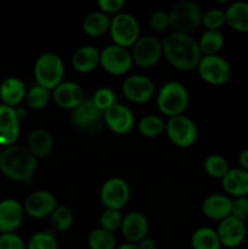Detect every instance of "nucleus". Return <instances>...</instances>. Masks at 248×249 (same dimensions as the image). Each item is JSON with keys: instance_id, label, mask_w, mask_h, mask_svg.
<instances>
[{"instance_id": "nucleus-1", "label": "nucleus", "mask_w": 248, "mask_h": 249, "mask_svg": "<svg viewBox=\"0 0 248 249\" xmlns=\"http://www.w3.org/2000/svg\"><path fill=\"white\" fill-rule=\"evenodd\" d=\"M162 48L163 56L170 66L182 72L197 70L202 53L194 36L173 32L163 39Z\"/></svg>"}, {"instance_id": "nucleus-2", "label": "nucleus", "mask_w": 248, "mask_h": 249, "mask_svg": "<svg viewBox=\"0 0 248 249\" xmlns=\"http://www.w3.org/2000/svg\"><path fill=\"white\" fill-rule=\"evenodd\" d=\"M36 168L38 160L24 146H9L0 153V172L15 181L31 182Z\"/></svg>"}, {"instance_id": "nucleus-3", "label": "nucleus", "mask_w": 248, "mask_h": 249, "mask_svg": "<svg viewBox=\"0 0 248 249\" xmlns=\"http://www.w3.org/2000/svg\"><path fill=\"white\" fill-rule=\"evenodd\" d=\"M190 102L186 87L179 82H168L159 89L157 95V107L164 116L177 117L184 114Z\"/></svg>"}, {"instance_id": "nucleus-4", "label": "nucleus", "mask_w": 248, "mask_h": 249, "mask_svg": "<svg viewBox=\"0 0 248 249\" xmlns=\"http://www.w3.org/2000/svg\"><path fill=\"white\" fill-rule=\"evenodd\" d=\"M34 78L36 85L53 90L63 82L65 65L58 55L53 53H45L39 56L34 65Z\"/></svg>"}, {"instance_id": "nucleus-5", "label": "nucleus", "mask_w": 248, "mask_h": 249, "mask_svg": "<svg viewBox=\"0 0 248 249\" xmlns=\"http://www.w3.org/2000/svg\"><path fill=\"white\" fill-rule=\"evenodd\" d=\"M170 19V28L175 33L190 34L202 24L203 12L198 4L191 0H182L177 2L168 12Z\"/></svg>"}, {"instance_id": "nucleus-6", "label": "nucleus", "mask_w": 248, "mask_h": 249, "mask_svg": "<svg viewBox=\"0 0 248 249\" xmlns=\"http://www.w3.org/2000/svg\"><path fill=\"white\" fill-rule=\"evenodd\" d=\"M109 36L114 45L129 49L140 38V26L133 15L119 12L111 18Z\"/></svg>"}, {"instance_id": "nucleus-7", "label": "nucleus", "mask_w": 248, "mask_h": 249, "mask_svg": "<svg viewBox=\"0 0 248 249\" xmlns=\"http://www.w3.org/2000/svg\"><path fill=\"white\" fill-rule=\"evenodd\" d=\"M197 71L202 80L214 87L226 84L232 77L231 65L220 55L202 56L197 66Z\"/></svg>"}, {"instance_id": "nucleus-8", "label": "nucleus", "mask_w": 248, "mask_h": 249, "mask_svg": "<svg viewBox=\"0 0 248 249\" xmlns=\"http://www.w3.org/2000/svg\"><path fill=\"white\" fill-rule=\"evenodd\" d=\"M165 133L170 142L180 148L192 147L198 138L196 124L185 114L168 119L165 123Z\"/></svg>"}, {"instance_id": "nucleus-9", "label": "nucleus", "mask_w": 248, "mask_h": 249, "mask_svg": "<svg viewBox=\"0 0 248 249\" xmlns=\"http://www.w3.org/2000/svg\"><path fill=\"white\" fill-rule=\"evenodd\" d=\"M130 53L134 65L148 70L155 67L162 60V41L153 36H140L138 41L131 46Z\"/></svg>"}, {"instance_id": "nucleus-10", "label": "nucleus", "mask_w": 248, "mask_h": 249, "mask_svg": "<svg viewBox=\"0 0 248 249\" xmlns=\"http://www.w3.org/2000/svg\"><path fill=\"white\" fill-rule=\"evenodd\" d=\"M131 53L118 45H107L100 53V66L112 75H124L133 67Z\"/></svg>"}, {"instance_id": "nucleus-11", "label": "nucleus", "mask_w": 248, "mask_h": 249, "mask_svg": "<svg viewBox=\"0 0 248 249\" xmlns=\"http://www.w3.org/2000/svg\"><path fill=\"white\" fill-rule=\"evenodd\" d=\"M130 199V187L128 182L118 177L109 178L100 190V201L107 209L121 211Z\"/></svg>"}, {"instance_id": "nucleus-12", "label": "nucleus", "mask_w": 248, "mask_h": 249, "mask_svg": "<svg viewBox=\"0 0 248 249\" xmlns=\"http://www.w3.org/2000/svg\"><path fill=\"white\" fill-rule=\"evenodd\" d=\"M122 91L126 100L134 104H146L155 94V83L143 74H133L125 78Z\"/></svg>"}, {"instance_id": "nucleus-13", "label": "nucleus", "mask_w": 248, "mask_h": 249, "mask_svg": "<svg viewBox=\"0 0 248 249\" xmlns=\"http://www.w3.org/2000/svg\"><path fill=\"white\" fill-rule=\"evenodd\" d=\"M104 119V112L100 111L91 99H85L71 114V121L82 130L95 133L101 128V122Z\"/></svg>"}, {"instance_id": "nucleus-14", "label": "nucleus", "mask_w": 248, "mask_h": 249, "mask_svg": "<svg viewBox=\"0 0 248 249\" xmlns=\"http://www.w3.org/2000/svg\"><path fill=\"white\" fill-rule=\"evenodd\" d=\"M57 207V199L46 190H38L29 195L24 202V212L33 219L48 218Z\"/></svg>"}, {"instance_id": "nucleus-15", "label": "nucleus", "mask_w": 248, "mask_h": 249, "mask_svg": "<svg viewBox=\"0 0 248 249\" xmlns=\"http://www.w3.org/2000/svg\"><path fill=\"white\" fill-rule=\"evenodd\" d=\"M216 233L220 240L221 247L236 248L243 243L247 236V228L245 221L230 215L219 221Z\"/></svg>"}, {"instance_id": "nucleus-16", "label": "nucleus", "mask_w": 248, "mask_h": 249, "mask_svg": "<svg viewBox=\"0 0 248 249\" xmlns=\"http://www.w3.org/2000/svg\"><path fill=\"white\" fill-rule=\"evenodd\" d=\"M104 121L111 131L118 135H124L133 130L135 116L126 106L116 104L104 113Z\"/></svg>"}, {"instance_id": "nucleus-17", "label": "nucleus", "mask_w": 248, "mask_h": 249, "mask_svg": "<svg viewBox=\"0 0 248 249\" xmlns=\"http://www.w3.org/2000/svg\"><path fill=\"white\" fill-rule=\"evenodd\" d=\"M19 119L16 108L0 105V145H15L21 131Z\"/></svg>"}, {"instance_id": "nucleus-18", "label": "nucleus", "mask_w": 248, "mask_h": 249, "mask_svg": "<svg viewBox=\"0 0 248 249\" xmlns=\"http://www.w3.org/2000/svg\"><path fill=\"white\" fill-rule=\"evenodd\" d=\"M53 96L58 107L73 111L85 100V92L78 83L66 80L53 90Z\"/></svg>"}, {"instance_id": "nucleus-19", "label": "nucleus", "mask_w": 248, "mask_h": 249, "mask_svg": "<svg viewBox=\"0 0 248 249\" xmlns=\"http://www.w3.org/2000/svg\"><path fill=\"white\" fill-rule=\"evenodd\" d=\"M121 231L126 243L138 245L141 240L147 237V218L140 212H130L123 216Z\"/></svg>"}, {"instance_id": "nucleus-20", "label": "nucleus", "mask_w": 248, "mask_h": 249, "mask_svg": "<svg viewBox=\"0 0 248 249\" xmlns=\"http://www.w3.org/2000/svg\"><path fill=\"white\" fill-rule=\"evenodd\" d=\"M24 208L16 199H4L0 202V232L12 233L23 221Z\"/></svg>"}, {"instance_id": "nucleus-21", "label": "nucleus", "mask_w": 248, "mask_h": 249, "mask_svg": "<svg viewBox=\"0 0 248 249\" xmlns=\"http://www.w3.org/2000/svg\"><path fill=\"white\" fill-rule=\"evenodd\" d=\"M202 212L211 220L221 221L229 218L232 212V199L228 195L213 194L206 197L202 203Z\"/></svg>"}, {"instance_id": "nucleus-22", "label": "nucleus", "mask_w": 248, "mask_h": 249, "mask_svg": "<svg viewBox=\"0 0 248 249\" xmlns=\"http://www.w3.org/2000/svg\"><path fill=\"white\" fill-rule=\"evenodd\" d=\"M221 184L229 197L238 198L248 196V172L241 168L229 170L228 174L221 179Z\"/></svg>"}, {"instance_id": "nucleus-23", "label": "nucleus", "mask_w": 248, "mask_h": 249, "mask_svg": "<svg viewBox=\"0 0 248 249\" xmlns=\"http://www.w3.org/2000/svg\"><path fill=\"white\" fill-rule=\"evenodd\" d=\"M100 53L101 51L94 45H84L74 51L71 62L72 67L79 73H90L100 66Z\"/></svg>"}, {"instance_id": "nucleus-24", "label": "nucleus", "mask_w": 248, "mask_h": 249, "mask_svg": "<svg viewBox=\"0 0 248 249\" xmlns=\"http://www.w3.org/2000/svg\"><path fill=\"white\" fill-rule=\"evenodd\" d=\"M27 91L24 83L16 77L6 78L0 85V99L2 105L15 108L26 97Z\"/></svg>"}, {"instance_id": "nucleus-25", "label": "nucleus", "mask_w": 248, "mask_h": 249, "mask_svg": "<svg viewBox=\"0 0 248 249\" xmlns=\"http://www.w3.org/2000/svg\"><path fill=\"white\" fill-rule=\"evenodd\" d=\"M27 148L36 160L48 157L53 148V136L46 129H35L29 134Z\"/></svg>"}, {"instance_id": "nucleus-26", "label": "nucleus", "mask_w": 248, "mask_h": 249, "mask_svg": "<svg viewBox=\"0 0 248 249\" xmlns=\"http://www.w3.org/2000/svg\"><path fill=\"white\" fill-rule=\"evenodd\" d=\"M226 24L236 32L248 33V2L233 1L225 10Z\"/></svg>"}, {"instance_id": "nucleus-27", "label": "nucleus", "mask_w": 248, "mask_h": 249, "mask_svg": "<svg viewBox=\"0 0 248 249\" xmlns=\"http://www.w3.org/2000/svg\"><path fill=\"white\" fill-rule=\"evenodd\" d=\"M111 18L101 11H94L88 15L83 21V31L92 38H97L109 32Z\"/></svg>"}, {"instance_id": "nucleus-28", "label": "nucleus", "mask_w": 248, "mask_h": 249, "mask_svg": "<svg viewBox=\"0 0 248 249\" xmlns=\"http://www.w3.org/2000/svg\"><path fill=\"white\" fill-rule=\"evenodd\" d=\"M191 246L194 249H220L221 243L216 230L211 228H199L191 236Z\"/></svg>"}, {"instance_id": "nucleus-29", "label": "nucleus", "mask_w": 248, "mask_h": 249, "mask_svg": "<svg viewBox=\"0 0 248 249\" xmlns=\"http://www.w3.org/2000/svg\"><path fill=\"white\" fill-rule=\"evenodd\" d=\"M197 41L202 56H208L218 55L219 51L223 49L225 39L221 31H204Z\"/></svg>"}, {"instance_id": "nucleus-30", "label": "nucleus", "mask_w": 248, "mask_h": 249, "mask_svg": "<svg viewBox=\"0 0 248 249\" xmlns=\"http://www.w3.org/2000/svg\"><path fill=\"white\" fill-rule=\"evenodd\" d=\"M138 129L145 138H157L165 131V122L156 114H147L140 119Z\"/></svg>"}, {"instance_id": "nucleus-31", "label": "nucleus", "mask_w": 248, "mask_h": 249, "mask_svg": "<svg viewBox=\"0 0 248 249\" xmlns=\"http://www.w3.org/2000/svg\"><path fill=\"white\" fill-rule=\"evenodd\" d=\"M88 246L90 249H116V236L101 228L94 229L88 236Z\"/></svg>"}, {"instance_id": "nucleus-32", "label": "nucleus", "mask_w": 248, "mask_h": 249, "mask_svg": "<svg viewBox=\"0 0 248 249\" xmlns=\"http://www.w3.org/2000/svg\"><path fill=\"white\" fill-rule=\"evenodd\" d=\"M204 170L213 179H223L230 170L229 162L220 155H209L204 160Z\"/></svg>"}, {"instance_id": "nucleus-33", "label": "nucleus", "mask_w": 248, "mask_h": 249, "mask_svg": "<svg viewBox=\"0 0 248 249\" xmlns=\"http://www.w3.org/2000/svg\"><path fill=\"white\" fill-rule=\"evenodd\" d=\"M73 221H74L73 213L65 206H57L50 215L51 226L58 232H66L70 230L73 225Z\"/></svg>"}, {"instance_id": "nucleus-34", "label": "nucleus", "mask_w": 248, "mask_h": 249, "mask_svg": "<svg viewBox=\"0 0 248 249\" xmlns=\"http://www.w3.org/2000/svg\"><path fill=\"white\" fill-rule=\"evenodd\" d=\"M27 249H58L57 238L53 231H39L31 236Z\"/></svg>"}, {"instance_id": "nucleus-35", "label": "nucleus", "mask_w": 248, "mask_h": 249, "mask_svg": "<svg viewBox=\"0 0 248 249\" xmlns=\"http://www.w3.org/2000/svg\"><path fill=\"white\" fill-rule=\"evenodd\" d=\"M26 100L27 105L32 109L40 111V109L45 108L46 105L50 101V90L45 89V88L40 87V85H34L27 92Z\"/></svg>"}, {"instance_id": "nucleus-36", "label": "nucleus", "mask_w": 248, "mask_h": 249, "mask_svg": "<svg viewBox=\"0 0 248 249\" xmlns=\"http://www.w3.org/2000/svg\"><path fill=\"white\" fill-rule=\"evenodd\" d=\"M202 24L206 31H220L221 27L226 24L225 11L218 7L207 10L202 16Z\"/></svg>"}, {"instance_id": "nucleus-37", "label": "nucleus", "mask_w": 248, "mask_h": 249, "mask_svg": "<svg viewBox=\"0 0 248 249\" xmlns=\"http://www.w3.org/2000/svg\"><path fill=\"white\" fill-rule=\"evenodd\" d=\"M122 221H123V215L121 211L106 208L100 215V228L113 233L114 231L121 229Z\"/></svg>"}, {"instance_id": "nucleus-38", "label": "nucleus", "mask_w": 248, "mask_h": 249, "mask_svg": "<svg viewBox=\"0 0 248 249\" xmlns=\"http://www.w3.org/2000/svg\"><path fill=\"white\" fill-rule=\"evenodd\" d=\"M92 102L95 104V106L102 111L105 112L107 111L108 108H111L113 105H116V94L112 89L109 88H100V89L96 90V92L92 96Z\"/></svg>"}, {"instance_id": "nucleus-39", "label": "nucleus", "mask_w": 248, "mask_h": 249, "mask_svg": "<svg viewBox=\"0 0 248 249\" xmlns=\"http://www.w3.org/2000/svg\"><path fill=\"white\" fill-rule=\"evenodd\" d=\"M148 24L155 32H165L170 28V19L168 12L156 11L148 18Z\"/></svg>"}, {"instance_id": "nucleus-40", "label": "nucleus", "mask_w": 248, "mask_h": 249, "mask_svg": "<svg viewBox=\"0 0 248 249\" xmlns=\"http://www.w3.org/2000/svg\"><path fill=\"white\" fill-rule=\"evenodd\" d=\"M26 243L18 235L1 233L0 235V249H26Z\"/></svg>"}, {"instance_id": "nucleus-41", "label": "nucleus", "mask_w": 248, "mask_h": 249, "mask_svg": "<svg viewBox=\"0 0 248 249\" xmlns=\"http://www.w3.org/2000/svg\"><path fill=\"white\" fill-rule=\"evenodd\" d=\"M100 11L106 15H117L122 12V9L125 6L124 0H99L97 1Z\"/></svg>"}, {"instance_id": "nucleus-42", "label": "nucleus", "mask_w": 248, "mask_h": 249, "mask_svg": "<svg viewBox=\"0 0 248 249\" xmlns=\"http://www.w3.org/2000/svg\"><path fill=\"white\" fill-rule=\"evenodd\" d=\"M231 215L242 221L248 219V197H238V198L232 199Z\"/></svg>"}, {"instance_id": "nucleus-43", "label": "nucleus", "mask_w": 248, "mask_h": 249, "mask_svg": "<svg viewBox=\"0 0 248 249\" xmlns=\"http://www.w3.org/2000/svg\"><path fill=\"white\" fill-rule=\"evenodd\" d=\"M136 246H138V249H157L156 241L152 240V238H150V237H145L143 240H141Z\"/></svg>"}, {"instance_id": "nucleus-44", "label": "nucleus", "mask_w": 248, "mask_h": 249, "mask_svg": "<svg viewBox=\"0 0 248 249\" xmlns=\"http://www.w3.org/2000/svg\"><path fill=\"white\" fill-rule=\"evenodd\" d=\"M238 164L241 169L248 172V148H245L238 156Z\"/></svg>"}, {"instance_id": "nucleus-45", "label": "nucleus", "mask_w": 248, "mask_h": 249, "mask_svg": "<svg viewBox=\"0 0 248 249\" xmlns=\"http://www.w3.org/2000/svg\"><path fill=\"white\" fill-rule=\"evenodd\" d=\"M116 249H138V246L133 245V243H124V245L119 246Z\"/></svg>"}, {"instance_id": "nucleus-46", "label": "nucleus", "mask_w": 248, "mask_h": 249, "mask_svg": "<svg viewBox=\"0 0 248 249\" xmlns=\"http://www.w3.org/2000/svg\"><path fill=\"white\" fill-rule=\"evenodd\" d=\"M246 238H247V241H248V230H247V236H246Z\"/></svg>"}]
</instances>
